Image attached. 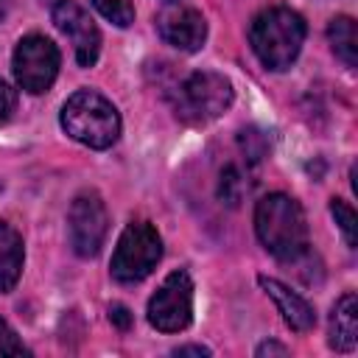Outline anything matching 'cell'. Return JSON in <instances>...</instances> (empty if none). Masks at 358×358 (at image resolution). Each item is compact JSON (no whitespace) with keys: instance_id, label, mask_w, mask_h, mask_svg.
<instances>
[{"instance_id":"1","label":"cell","mask_w":358,"mask_h":358,"mask_svg":"<svg viewBox=\"0 0 358 358\" xmlns=\"http://www.w3.org/2000/svg\"><path fill=\"white\" fill-rule=\"evenodd\" d=\"M255 232L260 243L282 263H294L308 252V224L296 199L268 193L255 207Z\"/></svg>"},{"instance_id":"2","label":"cell","mask_w":358,"mask_h":358,"mask_svg":"<svg viewBox=\"0 0 358 358\" xmlns=\"http://www.w3.org/2000/svg\"><path fill=\"white\" fill-rule=\"evenodd\" d=\"M255 56L268 70H288L305 42V20L288 6L263 8L249 25Z\"/></svg>"},{"instance_id":"3","label":"cell","mask_w":358,"mask_h":358,"mask_svg":"<svg viewBox=\"0 0 358 358\" xmlns=\"http://www.w3.org/2000/svg\"><path fill=\"white\" fill-rule=\"evenodd\" d=\"M62 129L81 145L109 148L120 134V115L101 92L78 90L62 106Z\"/></svg>"},{"instance_id":"4","label":"cell","mask_w":358,"mask_h":358,"mask_svg":"<svg viewBox=\"0 0 358 358\" xmlns=\"http://www.w3.org/2000/svg\"><path fill=\"white\" fill-rule=\"evenodd\" d=\"M232 84L221 73L199 70L190 73L176 92V115L185 123H210L232 106Z\"/></svg>"},{"instance_id":"5","label":"cell","mask_w":358,"mask_h":358,"mask_svg":"<svg viewBox=\"0 0 358 358\" xmlns=\"http://www.w3.org/2000/svg\"><path fill=\"white\" fill-rule=\"evenodd\" d=\"M162 257V238L148 221H131L112 255V277L117 282L145 280Z\"/></svg>"},{"instance_id":"6","label":"cell","mask_w":358,"mask_h":358,"mask_svg":"<svg viewBox=\"0 0 358 358\" xmlns=\"http://www.w3.org/2000/svg\"><path fill=\"white\" fill-rule=\"evenodd\" d=\"M59 73V48L42 36V34H28L17 42L14 48V78L17 84L31 92H48L50 84L56 81Z\"/></svg>"},{"instance_id":"7","label":"cell","mask_w":358,"mask_h":358,"mask_svg":"<svg viewBox=\"0 0 358 358\" xmlns=\"http://www.w3.org/2000/svg\"><path fill=\"white\" fill-rule=\"evenodd\" d=\"M109 229V215L106 204L95 190H81L67 213V235L70 246L78 257H95L103 246Z\"/></svg>"},{"instance_id":"8","label":"cell","mask_w":358,"mask_h":358,"mask_svg":"<svg viewBox=\"0 0 358 358\" xmlns=\"http://www.w3.org/2000/svg\"><path fill=\"white\" fill-rule=\"evenodd\" d=\"M193 319V282L187 271H171L148 302V322L162 333H179Z\"/></svg>"},{"instance_id":"9","label":"cell","mask_w":358,"mask_h":358,"mask_svg":"<svg viewBox=\"0 0 358 358\" xmlns=\"http://www.w3.org/2000/svg\"><path fill=\"white\" fill-rule=\"evenodd\" d=\"M53 22L73 42L76 62L81 67H92L101 53V31L92 22V17L76 0H59L53 6Z\"/></svg>"},{"instance_id":"10","label":"cell","mask_w":358,"mask_h":358,"mask_svg":"<svg viewBox=\"0 0 358 358\" xmlns=\"http://www.w3.org/2000/svg\"><path fill=\"white\" fill-rule=\"evenodd\" d=\"M157 31H159V36L168 45H173L179 50H187V53L199 50L204 45V39H207L204 17H201V11H196L190 6H171V8H165L159 14V20H157Z\"/></svg>"},{"instance_id":"11","label":"cell","mask_w":358,"mask_h":358,"mask_svg":"<svg viewBox=\"0 0 358 358\" xmlns=\"http://www.w3.org/2000/svg\"><path fill=\"white\" fill-rule=\"evenodd\" d=\"M257 282H260V288L274 299V305H277L282 322H285L291 330H296V333L313 330L316 313H313V308H310L296 291H291L285 282H280V280H274V277H266V274H260Z\"/></svg>"},{"instance_id":"12","label":"cell","mask_w":358,"mask_h":358,"mask_svg":"<svg viewBox=\"0 0 358 358\" xmlns=\"http://www.w3.org/2000/svg\"><path fill=\"white\" fill-rule=\"evenodd\" d=\"M327 344L338 352H352L358 344V299L352 291L341 294L330 313Z\"/></svg>"},{"instance_id":"13","label":"cell","mask_w":358,"mask_h":358,"mask_svg":"<svg viewBox=\"0 0 358 358\" xmlns=\"http://www.w3.org/2000/svg\"><path fill=\"white\" fill-rule=\"evenodd\" d=\"M22 260H25V249H22V238L20 232L0 221V294H8L20 274H22Z\"/></svg>"},{"instance_id":"14","label":"cell","mask_w":358,"mask_h":358,"mask_svg":"<svg viewBox=\"0 0 358 358\" xmlns=\"http://www.w3.org/2000/svg\"><path fill=\"white\" fill-rule=\"evenodd\" d=\"M327 39L333 45V53L347 67L358 64V34H355L352 17H333L330 25H327Z\"/></svg>"},{"instance_id":"15","label":"cell","mask_w":358,"mask_h":358,"mask_svg":"<svg viewBox=\"0 0 358 358\" xmlns=\"http://www.w3.org/2000/svg\"><path fill=\"white\" fill-rule=\"evenodd\" d=\"M243 193H246V182H243L241 171H238L235 165H227V168L221 171V182H218V196H221V201L229 204V207H238L241 199H243Z\"/></svg>"},{"instance_id":"16","label":"cell","mask_w":358,"mask_h":358,"mask_svg":"<svg viewBox=\"0 0 358 358\" xmlns=\"http://www.w3.org/2000/svg\"><path fill=\"white\" fill-rule=\"evenodd\" d=\"M92 6L117 28H129L134 22V6L131 0H92Z\"/></svg>"},{"instance_id":"17","label":"cell","mask_w":358,"mask_h":358,"mask_svg":"<svg viewBox=\"0 0 358 358\" xmlns=\"http://www.w3.org/2000/svg\"><path fill=\"white\" fill-rule=\"evenodd\" d=\"M238 145H241V151L246 154V159H249L252 165H257V162L268 154V140H266V134H263L260 129H255V126L241 129V134H238Z\"/></svg>"},{"instance_id":"18","label":"cell","mask_w":358,"mask_h":358,"mask_svg":"<svg viewBox=\"0 0 358 358\" xmlns=\"http://www.w3.org/2000/svg\"><path fill=\"white\" fill-rule=\"evenodd\" d=\"M330 213H333V218H336L338 229L344 232L347 243H350V246H355V243H358V221H355V210H352L347 201L333 199V201H330Z\"/></svg>"},{"instance_id":"19","label":"cell","mask_w":358,"mask_h":358,"mask_svg":"<svg viewBox=\"0 0 358 358\" xmlns=\"http://www.w3.org/2000/svg\"><path fill=\"white\" fill-rule=\"evenodd\" d=\"M0 355H31V350L17 338L6 319H0Z\"/></svg>"},{"instance_id":"20","label":"cell","mask_w":358,"mask_h":358,"mask_svg":"<svg viewBox=\"0 0 358 358\" xmlns=\"http://www.w3.org/2000/svg\"><path fill=\"white\" fill-rule=\"evenodd\" d=\"M14 106H17V92L0 78V123H6L11 117Z\"/></svg>"},{"instance_id":"21","label":"cell","mask_w":358,"mask_h":358,"mask_svg":"<svg viewBox=\"0 0 358 358\" xmlns=\"http://www.w3.org/2000/svg\"><path fill=\"white\" fill-rule=\"evenodd\" d=\"M109 322L117 327V330H129L131 327V313L126 305H112L109 308Z\"/></svg>"},{"instance_id":"22","label":"cell","mask_w":358,"mask_h":358,"mask_svg":"<svg viewBox=\"0 0 358 358\" xmlns=\"http://www.w3.org/2000/svg\"><path fill=\"white\" fill-rule=\"evenodd\" d=\"M255 352H257L260 358H263V355H288V347H282V344H277V341H263Z\"/></svg>"},{"instance_id":"23","label":"cell","mask_w":358,"mask_h":358,"mask_svg":"<svg viewBox=\"0 0 358 358\" xmlns=\"http://www.w3.org/2000/svg\"><path fill=\"white\" fill-rule=\"evenodd\" d=\"M173 355H210V350L201 344H187V347H176Z\"/></svg>"}]
</instances>
